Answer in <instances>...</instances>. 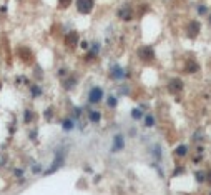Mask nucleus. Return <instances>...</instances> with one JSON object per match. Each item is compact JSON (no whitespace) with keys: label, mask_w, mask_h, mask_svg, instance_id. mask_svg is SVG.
Masks as SVG:
<instances>
[{"label":"nucleus","mask_w":211,"mask_h":195,"mask_svg":"<svg viewBox=\"0 0 211 195\" xmlns=\"http://www.w3.org/2000/svg\"><path fill=\"white\" fill-rule=\"evenodd\" d=\"M188 70H190V72H196V70H198L196 63H193V62H190V63H188Z\"/></svg>","instance_id":"nucleus-18"},{"label":"nucleus","mask_w":211,"mask_h":195,"mask_svg":"<svg viewBox=\"0 0 211 195\" xmlns=\"http://www.w3.org/2000/svg\"><path fill=\"white\" fill-rule=\"evenodd\" d=\"M138 55H140V58H143V60H153L155 52H153L151 47H141L138 50Z\"/></svg>","instance_id":"nucleus-2"},{"label":"nucleus","mask_w":211,"mask_h":195,"mask_svg":"<svg viewBox=\"0 0 211 195\" xmlns=\"http://www.w3.org/2000/svg\"><path fill=\"white\" fill-rule=\"evenodd\" d=\"M118 15L122 18H125V20H130L131 18V8H128V7H123L122 10L118 12Z\"/></svg>","instance_id":"nucleus-7"},{"label":"nucleus","mask_w":211,"mask_h":195,"mask_svg":"<svg viewBox=\"0 0 211 195\" xmlns=\"http://www.w3.org/2000/svg\"><path fill=\"white\" fill-rule=\"evenodd\" d=\"M183 88V83L179 82V80H173L171 83H170V90L171 92H178V90H181Z\"/></svg>","instance_id":"nucleus-9"},{"label":"nucleus","mask_w":211,"mask_h":195,"mask_svg":"<svg viewBox=\"0 0 211 195\" xmlns=\"http://www.w3.org/2000/svg\"><path fill=\"white\" fill-rule=\"evenodd\" d=\"M186 153H188V147H186V145H179V147L176 148V155L178 157H185Z\"/></svg>","instance_id":"nucleus-11"},{"label":"nucleus","mask_w":211,"mask_h":195,"mask_svg":"<svg viewBox=\"0 0 211 195\" xmlns=\"http://www.w3.org/2000/svg\"><path fill=\"white\" fill-rule=\"evenodd\" d=\"M188 30H190V35L191 37H196L198 32H200V22H190Z\"/></svg>","instance_id":"nucleus-6"},{"label":"nucleus","mask_w":211,"mask_h":195,"mask_svg":"<svg viewBox=\"0 0 211 195\" xmlns=\"http://www.w3.org/2000/svg\"><path fill=\"white\" fill-rule=\"evenodd\" d=\"M131 117H133V119H136V120H138V119H141V112H140L138 108H135V110L131 112Z\"/></svg>","instance_id":"nucleus-16"},{"label":"nucleus","mask_w":211,"mask_h":195,"mask_svg":"<svg viewBox=\"0 0 211 195\" xmlns=\"http://www.w3.org/2000/svg\"><path fill=\"white\" fill-rule=\"evenodd\" d=\"M145 123H146L148 127H151V125L155 123V119H153L151 115H146V119H145Z\"/></svg>","instance_id":"nucleus-15"},{"label":"nucleus","mask_w":211,"mask_h":195,"mask_svg":"<svg viewBox=\"0 0 211 195\" xmlns=\"http://www.w3.org/2000/svg\"><path fill=\"white\" fill-rule=\"evenodd\" d=\"M62 165H63V155H60V153H58V155H57V160H55V162L52 163L50 170H48V172H45V173H47V175H48V173L55 172V170H57L58 167H62Z\"/></svg>","instance_id":"nucleus-4"},{"label":"nucleus","mask_w":211,"mask_h":195,"mask_svg":"<svg viewBox=\"0 0 211 195\" xmlns=\"http://www.w3.org/2000/svg\"><path fill=\"white\" fill-rule=\"evenodd\" d=\"M209 22H211V17H209Z\"/></svg>","instance_id":"nucleus-25"},{"label":"nucleus","mask_w":211,"mask_h":195,"mask_svg":"<svg viewBox=\"0 0 211 195\" xmlns=\"http://www.w3.org/2000/svg\"><path fill=\"white\" fill-rule=\"evenodd\" d=\"M111 77L113 79H123V69H120L118 65L111 69Z\"/></svg>","instance_id":"nucleus-8"},{"label":"nucleus","mask_w":211,"mask_h":195,"mask_svg":"<svg viewBox=\"0 0 211 195\" xmlns=\"http://www.w3.org/2000/svg\"><path fill=\"white\" fill-rule=\"evenodd\" d=\"M30 120H32V112L27 110V112H25V122H30Z\"/></svg>","instance_id":"nucleus-20"},{"label":"nucleus","mask_w":211,"mask_h":195,"mask_svg":"<svg viewBox=\"0 0 211 195\" xmlns=\"http://www.w3.org/2000/svg\"><path fill=\"white\" fill-rule=\"evenodd\" d=\"M72 4V0H60L58 2V5H60V8H67L68 5Z\"/></svg>","instance_id":"nucleus-13"},{"label":"nucleus","mask_w":211,"mask_h":195,"mask_svg":"<svg viewBox=\"0 0 211 195\" xmlns=\"http://www.w3.org/2000/svg\"><path fill=\"white\" fill-rule=\"evenodd\" d=\"M208 178H209V180H211V172H209V173H208Z\"/></svg>","instance_id":"nucleus-23"},{"label":"nucleus","mask_w":211,"mask_h":195,"mask_svg":"<svg viewBox=\"0 0 211 195\" xmlns=\"http://www.w3.org/2000/svg\"><path fill=\"white\" fill-rule=\"evenodd\" d=\"M65 42H67V45H70V47H75L77 42H78V35H77L75 32L68 33V35L65 37Z\"/></svg>","instance_id":"nucleus-5"},{"label":"nucleus","mask_w":211,"mask_h":195,"mask_svg":"<svg viewBox=\"0 0 211 195\" xmlns=\"http://www.w3.org/2000/svg\"><path fill=\"white\" fill-rule=\"evenodd\" d=\"M0 88H2V82H0Z\"/></svg>","instance_id":"nucleus-24"},{"label":"nucleus","mask_w":211,"mask_h":195,"mask_svg":"<svg viewBox=\"0 0 211 195\" xmlns=\"http://www.w3.org/2000/svg\"><path fill=\"white\" fill-rule=\"evenodd\" d=\"M72 127H73L72 120H65V122H63V128L65 130H72Z\"/></svg>","instance_id":"nucleus-17"},{"label":"nucleus","mask_w":211,"mask_h":195,"mask_svg":"<svg viewBox=\"0 0 211 195\" xmlns=\"http://www.w3.org/2000/svg\"><path fill=\"white\" fill-rule=\"evenodd\" d=\"M90 120L92 122H98L100 120V112H92L90 113Z\"/></svg>","instance_id":"nucleus-12"},{"label":"nucleus","mask_w":211,"mask_h":195,"mask_svg":"<svg viewBox=\"0 0 211 195\" xmlns=\"http://www.w3.org/2000/svg\"><path fill=\"white\" fill-rule=\"evenodd\" d=\"M198 12H200V14H204V12H206V7H204V5H201V7H198Z\"/></svg>","instance_id":"nucleus-22"},{"label":"nucleus","mask_w":211,"mask_h":195,"mask_svg":"<svg viewBox=\"0 0 211 195\" xmlns=\"http://www.w3.org/2000/svg\"><path fill=\"white\" fill-rule=\"evenodd\" d=\"M194 177H196V180H198V182H204L206 175H204L203 172H196V175H194Z\"/></svg>","instance_id":"nucleus-14"},{"label":"nucleus","mask_w":211,"mask_h":195,"mask_svg":"<svg viewBox=\"0 0 211 195\" xmlns=\"http://www.w3.org/2000/svg\"><path fill=\"white\" fill-rule=\"evenodd\" d=\"M108 105H110V107H115V105H116V100H115L113 97H110V100H108Z\"/></svg>","instance_id":"nucleus-21"},{"label":"nucleus","mask_w":211,"mask_h":195,"mask_svg":"<svg viewBox=\"0 0 211 195\" xmlns=\"http://www.w3.org/2000/svg\"><path fill=\"white\" fill-rule=\"evenodd\" d=\"M118 148H123V137H122V135H116V137H115V147H113V150H118Z\"/></svg>","instance_id":"nucleus-10"},{"label":"nucleus","mask_w":211,"mask_h":195,"mask_svg":"<svg viewBox=\"0 0 211 195\" xmlns=\"http://www.w3.org/2000/svg\"><path fill=\"white\" fill-rule=\"evenodd\" d=\"M77 8L80 14H90L93 8V0H77Z\"/></svg>","instance_id":"nucleus-1"},{"label":"nucleus","mask_w":211,"mask_h":195,"mask_svg":"<svg viewBox=\"0 0 211 195\" xmlns=\"http://www.w3.org/2000/svg\"><path fill=\"white\" fill-rule=\"evenodd\" d=\"M32 94L37 97L38 94H42V90H38V87H32Z\"/></svg>","instance_id":"nucleus-19"},{"label":"nucleus","mask_w":211,"mask_h":195,"mask_svg":"<svg viewBox=\"0 0 211 195\" xmlns=\"http://www.w3.org/2000/svg\"><path fill=\"white\" fill-rule=\"evenodd\" d=\"M101 97H103V92H101V88L95 87V88H92V92H90L88 100L92 102V104H98V102L101 100Z\"/></svg>","instance_id":"nucleus-3"}]
</instances>
